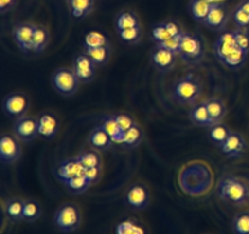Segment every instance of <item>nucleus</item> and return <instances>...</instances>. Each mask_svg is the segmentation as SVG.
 Listing matches in <instances>:
<instances>
[{"mask_svg": "<svg viewBox=\"0 0 249 234\" xmlns=\"http://www.w3.org/2000/svg\"><path fill=\"white\" fill-rule=\"evenodd\" d=\"M75 157L80 162V165L85 168H94V167H102V158L100 156L97 150H84L80 151Z\"/></svg>", "mask_w": 249, "mask_h": 234, "instance_id": "nucleus-28", "label": "nucleus"}, {"mask_svg": "<svg viewBox=\"0 0 249 234\" xmlns=\"http://www.w3.org/2000/svg\"><path fill=\"white\" fill-rule=\"evenodd\" d=\"M71 15L74 19L80 20L91 14L95 6V0H67Z\"/></svg>", "mask_w": 249, "mask_h": 234, "instance_id": "nucleus-22", "label": "nucleus"}, {"mask_svg": "<svg viewBox=\"0 0 249 234\" xmlns=\"http://www.w3.org/2000/svg\"><path fill=\"white\" fill-rule=\"evenodd\" d=\"M237 7H240V9H242L243 11H246L247 14H249V0H242V1L237 5Z\"/></svg>", "mask_w": 249, "mask_h": 234, "instance_id": "nucleus-46", "label": "nucleus"}, {"mask_svg": "<svg viewBox=\"0 0 249 234\" xmlns=\"http://www.w3.org/2000/svg\"><path fill=\"white\" fill-rule=\"evenodd\" d=\"M237 49L232 31H224L214 43V54L220 62H223L233 50Z\"/></svg>", "mask_w": 249, "mask_h": 234, "instance_id": "nucleus-17", "label": "nucleus"}, {"mask_svg": "<svg viewBox=\"0 0 249 234\" xmlns=\"http://www.w3.org/2000/svg\"><path fill=\"white\" fill-rule=\"evenodd\" d=\"M101 46H109V40L106 36L95 31L87 33L83 48H101Z\"/></svg>", "mask_w": 249, "mask_h": 234, "instance_id": "nucleus-34", "label": "nucleus"}, {"mask_svg": "<svg viewBox=\"0 0 249 234\" xmlns=\"http://www.w3.org/2000/svg\"><path fill=\"white\" fill-rule=\"evenodd\" d=\"M232 229L236 234H249V211L240 212L233 217Z\"/></svg>", "mask_w": 249, "mask_h": 234, "instance_id": "nucleus-37", "label": "nucleus"}, {"mask_svg": "<svg viewBox=\"0 0 249 234\" xmlns=\"http://www.w3.org/2000/svg\"><path fill=\"white\" fill-rule=\"evenodd\" d=\"M28 97L23 93H11L7 94L2 100V111L10 118H19V117L26 116L29 110Z\"/></svg>", "mask_w": 249, "mask_h": 234, "instance_id": "nucleus-6", "label": "nucleus"}, {"mask_svg": "<svg viewBox=\"0 0 249 234\" xmlns=\"http://www.w3.org/2000/svg\"><path fill=\"white\" fill-rule=\"evenodd\" d=\"M41 216V206L36 200L27 199L24 200L23 206V221L36 222Z\"/></svg>", "mask_w": 249, "mask_h": 234, "instance_id": "nucleus-33", "label": "nucleus"}, {"mask_svg": "<svg viewBox=\"0 0 249 234\" xmlns=\"http://www.w3.org/2000/svg\"><path fill=\"white\" fill-rule=\"evenodd\" d=\"M36 24L31 23V22H22V23L16 24L12 29V37L22 53L27 54L32 51V40H33L34 29Z\"/></svg>", "mask_w": 249, "mask_h": 234, "instance_id": "nucleus-13", "label": "nucleus"}, {"mask_svg": "<svg viewBox=\"0 0 249 234\" xmlns=\"http://www.w3.org/2000/svg\"><path fill=\"white\" fill-rule=\"evenodd\" d=\"M181 37L182 36L172 37V38H169L168 40L163 41V43H160V44H157V46L168 49V50L173 51V53H175L177 55H179V49H180V43H181Z\"/></svg>", "mask_w": 249, "mask_h": 234, "instance_id": "nucleus-42", "label": "nucleus"}, {"mask_svg": "<svg viewBox=\"0 0 249 234\" xmlns=\"http://www.w3.org/2000/svg\"><path fill=\"white\" fill-rule=\"evenodd\" d=\"M63 185H65L66 189L70 193H72V194H83V193L87 192L92 184L89 182V179H88L84 175H80L77 176V177H73L71 178V179H68L67 182L63 183Z\"/></svg>", "mask_w": 249, "mask_h": 234, "instance_id": "nucleus-30", "label": "nucleus"}, {"mask_svg": "<svg viewBox=\"0 0 249 234\" xmlns=\"http://www.w3.org/2000/svg\"><path fill=\"white\" fill-rule=\"evenodd\" d=\"M84 53L94 61L97 67L105 66L111 58V46H101V48H84Z\"/></svg>", "mask_w": 249, "mask_h": 234, "instance_id": "nucleus-27", "label": "nucleus"}, {"mask_svg": "<svg viewBox=\"0 0 249 234\" xmlns=\"http://www.w3.org/2000/svg\"><path fill=\"white\" fill-rule=\"evenodd\" d=\"M88 143L94 150L97 151H107L113 146V140L111 139L109 134L104 129L101 124L92 128L88 136Z\"/></svg>", "mask_w": 249, "mask_h": 234, "instance_id": "nucleus-18", "label": "nucleus"}, {"mask_svg": "<svg viewBox=\"0 0 249 234\" xmlns=\"http://www.w3.org/2000/svg\"><path fill=\"white\" fill-rule=\"evenodd\" d=\"M82 223V212L75 204L66 202L61 205L53 216V224L63 233L77 231Z\"/></svg>", "mask_w": 249, "mask_h": 234, "instance_id": "nucleus-4", "label": "nucleus"}, {"mask_svg": "<svg viewBox=\"0 0 249 234\" xmlns=\"http://www.w3.org/2000/svg\"><path fill=\"white\" fill-rule=\"evenodd\" d=\"M231 132L232 131H231V129L229 128L226 124H224L223 122H221V123H216L209 128L208 136H209V139H211L212 143H214L215 145L220 146L221 144H223L224 141L228 139V136H230Z\"/></svg>", "mask_w": 249, "mask_h": 234, "instance_id": "nucleus-32", "label": "nucleus"}, {"mask_svg": "<svg viewBox=\"0 0 249 234\" xmlns=\"http://www.w3.org/2000/svg\"><path fill=\"white\" fill-rule=\"evenodd\" d=\"M189 117L192 123L196 124L197 127H209V128L212 127L211 116H209L207 105L204 101L195 104L192 109L190 110Z\"/></svg>", "mask_w": 249, "mask_h": 234, "instance_id": "nucleus-20", "label": "nucleus"}, {"mask_svg": "<svg viewBox=\"0 0 249 234\" xmlns=\"http://www.w3.org/2000/svg\"><path fill=\"white\" fill-rule=\"evenodd\" d=\"M221 153L230 158L240 157L245 154L246 149H247V141H246L245 136L238 132H231L230 136H228L225 141L219 146Z\"/></svg>", "mask_w": 249, "mask_h": 234, "instance_id": "nucleus-14", "label": "nucleus"}, {"mask_svg": "<svg viewBox=\"0 0 249 234\" xmlns=\"http://www.w3.org/2000/svg\"><path fill=\"white\" fill-rule=\"evenodd\" d=\"M114 116H116L117 122H118L119 127H121L123 132H126L128 129H130L134 124H136V121L134 119V117L130 116L129 114H123V112H122V114H117L114 115Z\"/></svg>", "mask_w": 249, "mask_h": 234, "instance_id": "nucleus-41", "label": "nucleus"}, {"mask_svg": "<svg viewBox=\"0 0 249 234\" xmlns=\"http://www.w3.org/2000/svg\"><path fill=\"white\" fill-rule=\"evenodd\" d=\"M151 37H152V40L155 41L156 45L172 38L164 22H158V23L153 24L152 29H151Z\"/></svg>", "mask_w": 249, "mask_h": 234, "instance_id": "nucleus-38", "label": "nucleus"}, {"mask_svg": "<svg viewBox=\"0 0 249 234\" xmlns=\"http://www.w3.org/2000/svg\"><path fill=\"white\" fill-rule=\"evenodd\" d=\"M177 54L168 49L155 45L151 51V63L160 73H168L177 65Z\"/></svg>", "mask_w": 249, "mask_h": 234, "instance_id": "nucleus-11", "label": "nucleus"}, {"mask_svg": "<svg viewBox=\"0 0 249 234\" xmlns=\"http://www.w3.org/2000/svg\"><path fill=\"white\" fill-rule=\"evenodd\" d=\"M125 204L134 211L145 210L150 204V190L146 185L136 183L125 193Z\"/></svg>", "mask_w": 249, "mask_h": 234, "instance_id": "nucleus-9", "label": "nucleus"}, {"mask_svg": "<svg viewBox=\"0 0 249 234\" xmlns=\"http://www.w3.org/2000/svg\"><path fill=\"white\" fill-rule=\"evenodd\" d=\"M202 80L194 73H189L174 83L172 95L179 105H195L202 95Z\"/></svg>", "mask_w": 249, "mask_h": 234, "instance_id": "nucleus-2", "label": "nucleus"}, {"mask_svg": "<svg viewBox=\"0 0 249 234\" xmlns=\"http://www.w3.org/2000/svg\"><path fill=\"white\" fill-rule=\"evenodd\" d=\"M164 24L165 27H167L168 32H169L170 37H180L185 33L181 24H180L178 21H174V20H168V21H164Z\"/></svg>", "mask_w": 249, "mask_h": 234, "instance_id": "nucleus-43", "label": "nucleus"}, {"mask_svg": "<svg viewBox=\"0 0 249 234\" xmlns=\"http://www.w3.org/2000/svg\"><path fill=\"white\" fill-rule=\"evenodd\" d=\"M51 84L55 92L62 97H72L79 89L80 82L73 68L61 67L53 72Z\"/></svg>", "mask_w": 249, "mask_h": 234, "instance_id": "nucleus-5", "label": "nucleus"}, {"mask_svg": "<svg viewBox=\"0 0 249 234\" xmlns=\"http://www.w3.org/2000/svg\"><path fill=\"white\" fill-rule=\"evenodd\" d=\"M140 26V20L134 11H122L116 17V31L133 28Z\"/></svg>", "mask_w": 249, "mask_h": 234, "instance_id": "nucleus-29", "label": "nucleus"}, {"mask_svg": "<svg viewBox=\"0 0 249 234\" xmlns=\"http://www.w3.org/2000/svg\"><path fill=\"white\" fill-rule=\"evenodd\" d=\"M17 4V0H0V14L5 15L6 12L11 11Z\"/></svg>", "mask_w": 249, "mask_h": 234, "instance_id": "nucleus-45", "label": "nucleus"}, {"mask_svg": "<svg viewBox=\"0 0 249 234\" xmlns=\"http://www.w3.org/2000/svg\"><path fill=\"white\" fill-rule=\"evenodd\" d=\"M204 102H206L207 110H208V114L211 116L212 126L221 123L226 117V114H228V107H226L225 102L220 98H209Z\"/></svg>", "mask_w": 249, "mask_h": 234, "instance_id": "nucleus-19", "label": "nucleus"}, {"mask_svg": "<svg viewBox=\"0 0 249 234\" xmlns=\"http://www.w3.org/2000/svg\"><path fill=\"white\" fill-rule=\"evenodd\" d=\"M121 38V40L123 43L129 44V45H134V44H138L141 40V37H142V29L141 26L133 27V28L123 29V31L117 32Z\"/></svg>", "mask_w": 249, "mask_h": 234, "instance_id": "nucleus-35", "label": "nucleus"}, {"mask_svg": "<svg viewBox=\"0 0 249 234\" xmlns=\"http://www.w3.org/2000/svg\"><path fill=\"white\" fill-rule=\"evenodd\" d=\"M232 19L237 28L249 29V14H247L246 11H243L242 9L236 6V9L233 10Z\"/></svg>", "mask_w": 249, "mask_h": 234, "instance_id": "nucleus-40", "label": "nucleus"}, {"mask_svg": "<svg viewBox=\"0 0 249 234\" xmlns=\"http://www.w3.org/2000/svg\"><path fill=\"white\" fill-rule=\"evenodd\" d=\"M228 22L229 10L226 5L223 2H214L203 24L213 32H223L225 31Z\"/></svg>", "mask_w": 249, "mask_h": 234, "instance_id": "nucleus-12", "label": "nucleus"}, {"mask_svg": "<svg viewBox=\"0 0 249 234\" xmlns=\"http://www.w3.org/2000/svg\"><path fill=\"white\" fill-rule=\"evenodd\" d=\"M248 60V53L241 50L240 48H237L236 50H233L225 60L223 61V65L225 67L230 68V70H240L241 67L246 65Z\"/></svg>", "mask_w": 249, "mask_h": 234, "instance_id": "nucleus-31", "label": "nucleus"}, {"mask_svg": "<svg viewBox=\"0 0 249 234\" xmlns=\"http://www.w3.org/2000/svg\"><path fill=\"white\" fill-rule=\"evenodd\" d=\"M213 4L214 2L208 1V0H191L189 4V11L192 19L196 22L203 23L211 9L213 7Z\"/></svg>", "mask_w": 249, "mask_h": 234, "instance_id": "nucleus-21", "label": "nucleus"}, {"mask_svg": "<svg viewBox=\"0 0 249 234\" xmlns=\"http://www.w3.org/2000/svg\"><path fill=\"white\" fill-rule=\"evenodd\" d=\"M72 68L75 75H77L80 83L87 84V83L92 82L95 79L97 66L95 65L94 61L85 53H82L75 56Z\"/></svg>", "mask_w": 249, "mask_h": 234, "instance_id": "nucleus-10", "label": "nucleus"}, {"mask_svg": "<svg viewBox=\"0 0 249 234\" xmlns=\"http://www.w3.org/2000/svg\"><path fill=\"white\" fill-rule=\"evenodd\" d=\"M116 234H146L145 229L135 219H125L117 224Z\"/></svg>", "mask_w": 249, "mask_h": 234, "instance_id": "nucleus-36", "label": "nucleus"}, {"mask_svg": "<svg viewBox=\"0 0 249 234\" xmlns=\"http://www.w3.org/2000/svg\"><path fill=\"white\" fill-rule=\"evenodd\" d=\"M101 126L104 127L105 131L109 134V136H111V139L113 140V143H117L121 145L122 141H123V136L125 132L122 131L118 122H117L116 116H114V115H107V116H105L101 121Z\"/></svg>", "mask_w": 249, "mask_h": 234, "instance_id": "nucleus-23", "label": "nucleus"}, {"mask_svg": "<svg viewBox=\"0 0 249 234\" xmlns=\"http://www.w3.org/2000/svg\"><path fill=\"white\" fill-rule=\"evenodd\" d=\"M101 173H102V167H94V168H85L83 175L89 179V182L91 183V184H95V183L99 182L100 178H101Z\"/></svg>", "mask_w": 249, "mask_h": 234, "instance_id": "nucleus-44", "label": "nucleus"}, {"mask_svg": "<svg viewBox=\"0 0 249 234\" xmlns=\"http://www.w3.org/2000/svg\"><path fill=\"white\" fill-rule=\"evenodd\" d=\"M206 55L203 41L198 34L185 32L181 37L179 56L186 65L196 66L203 61Z\"/></svg>", "mask_w": 249, "mask_h": 234, "instance_id": "nucleus-3", "label": "nucleus"}, {"mask_svg": "<svg viewBox=\"0 0 249 234\" xmlns=\"http://www.w3.org/2000/svg\"><path fill=\"white\" fill-rule=\"evenodd\" d=\"M23 206L24 200L18 199V197L9 199L5 204V214L12 222L22 221L23 219Z\"/></svg>", "mask_w": 249, "mask_h": 234, "instance_id": "nucleus-26", "label": "nucleus"}, {"mask_svg": "<svg viewBox=\"0 0 249 234\" xmlns=\"http://www.w3.org/2000/svg\"><path fill=\"white\" fill-rule=\"evenodd\" d=\"M143 136H145V134H143L142 128H141V127L136 123V124H134L130 129H128V131L124 133L123 141H122L121 145L124 146L125 149H129V150H131V149H135V148H138L141 143H142Z\"/></svg>", "mask_w": 249, "mask_h": 234, "instance_id": "nucleus-25", "label": "nucleus"}, {"mask_svg": "<svg viewBox=\"0 0 249 234\" xmlns=\"http://www.w3.org/2000/svg\"><path fill=\"white\" fill-rule=\"evenodd\" d=\"M53 173H55V177L63 184V183L67 182L71 178L83 175V173H84V167L80 165L78 158L74 156V157L61 161V162L56 166Z\"/></svg>", "mask_w": 249, "mask_h": 234, "instance_id": "nucleus-16", "label": "nucleus"}, {"mask_svg": "<svg viewBox=\"0 0 249 234\" xmlns=\"http://www.w3.org/2000/svg\"><path fill=\"white\" fill-rule=\"evenodd\" d=\"M39 136L45 140H53L60 131V122L51 112H43L36 117Z\"/></svg>", "mask_w": 249, "mask_h": 234, "instance_id": "nucleus-15", "label": "nucleus"}, {"mask_svg": "<svg viewBox=\"0 0 249 234\" xmlns=\"http://www.w3.org/2000/svg\"><path fill=\"white\" fill-rule=\"evenodd\" d=\"M216 193L221 200L236 206H243L249 200L247 183L235 176H226L221 178L216 188Z\"/></svg>", "mask_w": 249, "mask_h": 234, "instance_id": "nucleus-1", "label": "nucleus"}, {"mask_svg": "<svg viewBox=\"0 0 249 234\" xmlns=\"http://www.w3.org/2000/svg\"><path fill=\"white\" fill-rule=\"evenodd\" d=\"M22 155V146L16 136L4 134L0 138V160L1 162L11 165L17 162Z\"/></svg>", "mask_w": 249, "mask_h": 234, "instance_id": "nucleus-8", "label": "nucleus"}, {"mask_svg": "<svg viewBox=\"0 0 249 234\" xmlns=\"http://www.w3.org/2000/svg\"><path fill=\"white\" fill-rule=\"evenodd\" d=\"M14 134L16 138L22 143H31L36 136L38 133V122L36 117L33 116H23L19 117L14 123Z\"/></svg>", "mask_w": 249, "mask_h": 234, "instance_id": "nucleus-7", "label": "nucleus"}, {"mask_svg": "<svg viewBox=\"0 0 249 234\" xmlns=\"http://www.w3.org/2000/svg\"><path fill=\"white\" fill-rule=\"evenodd\" d=\"M233 38L237 48L249 54V29L237 28L233 29Z\"/></svg>", "mask_w": 249, "mask_h": 234, "instance_id": "nucleus-39", "label": "nucleus"}, {"mask_svg": "<svg viewBox=\"0 0 249 234\" xmlns=\"http://www.w3.org/2000/svg\"><path fill=\"white\" fill-rule=\"evenodd\" d=\"M50 43V33L44 26H36L34 29L33 40H32V51L34 54H41Z\"/></svg>", "mask_w": 249, "mask_h": 234, "instance_id": "nucleus-24", "label": "nucleus"}]
</instances>
